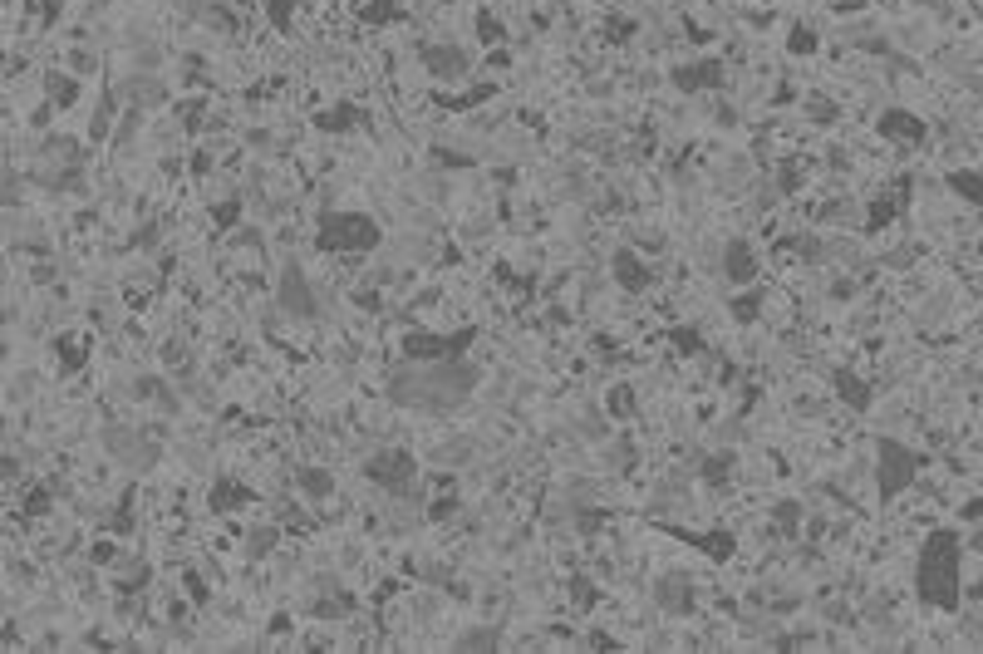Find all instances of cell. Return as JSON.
Wrapping results in <instances>:
<instances>
[{
  "mask_svg": "<svg viewBox=\"0 0 983 654\" xmlns=\"http://www.w3.org/2000/svg\"><path fill=\"white\" fill-rule=\"evenodd\" d=\"M959 556H964V546H959V536L954 532H934L925 546V556H920V595H925L929 605H944V610H959Z\"/></svg>",
  "mask_w": 983,
  "mask_h": 654,
  "instance_id": "1",
  "label": "cell"
},
{
  "mask_svg": "<svg viewBox=\"0 0 983 654\" xmlns=\"http://www.w3.org/2000/svg\"><path fill=\"white\" fill-rule=\"evenodd\" d=\"M915 468H920L915 453H905V448L890 443V438L880 443V492H885V497H895L900 487H910V482H915Z\"/></svg>",
  "mask_w": 983,
  "mask_h": 654,
  "instance_id": "2",
  "label": "cell"
},
{
  "mask_svg": "<svg viewBox=\"0 0 983 654\" xmlns=\"http://www.w3.org/2000/svg\"><path fill=\"white\" fill-rule=\"evenodd\" d=\"M374 222L369 217H325V241L340 251H369L374 246Z\"/></svg>",
  "mask_w": 983,
  "mask_h": 654,
  "instance_id": "3",
  "label": "cell"
},
{
  "mask_svg": "<svg viewBox=\"0 0 983 654\" xmlns=\"http://www.w3.org/2000/svg\"><path fill=\"white\" fill-rule=\"evenodd\" d=\"M369 477L379 487L399 492V497L413 492V463H408V453H379V458H369Z\"/></svg>",
  "mask_w": 983,
  "mask_h": 654,
  "instance_id": "4",
  "label": "cell"
},
{
  "mask_svg": "<svg viewBox=\"0 0 983 654\" xmlns=\"http://www.w3.org/2000/svg\"><path fill=\"white\" fill-rule=\"evenodd\" d=\"M723 271H728V281H738V286H748L752 276H757V256H752L748 237L728 241V261H723Z\"/></svg>",
  "mask_w": 983,
  "mask_h": 654,
  "instance_id": "5",
  "label": "cell"
},
{
  "mask_svg": "<svg viewBox=\"0 0 983 654\" xmlns=\"http://www.w3.org/2000/svg\"><path fill=\"white\" fill-rule=\"evenodd\" d=\"M330 487H335V477L325 473V468H305L300 473V492L305 497H330Z\"/></svg>",
  "mask_w": 983,
  "mask_h": 654,
  "instance_id": "6",
  "label": "cell"
},
{
  "mask_svg": "<svg viewBox=\"0 0 983 654\" xmlns=\"http://www.w3.org/2000/svg\"><path fill=\"white\" fill-rule=\"evenodd\" d=\"M15 202H20V182L10 173H0V207H15Z\"/></svg>",
  "mask_w": 983,
  "mask_h": 654,
  "instance_id": "7",
  "label": "cell"
}]
</instances>
